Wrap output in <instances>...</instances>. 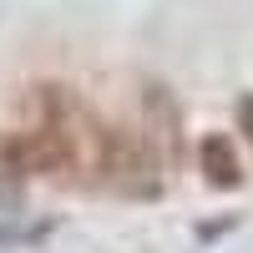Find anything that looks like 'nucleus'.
<instances>
[{"label":"nucleus","mask_w":253,"mask_h":253,"mask_svg":"<svg viewBox=\"0 0 253 253\" xmlns=\"http://www.w3.org/2000/svg\"><path fill=\"white\" fill-rule=\"evenodd\" d=\"M198 167H203V182L218 187V193H233V187L243 182L238 152L228 147V137H203V142H198Z\"/></svg>","instance_id":"f03ea898"},{"label":"nucleus","mask_w":253,"mask_h":253,"mask_svg":"<svg viewBox=\"0 0 253 253\" xmlns=\"http://www.w3.org/2000/svg\"><path fill=\"white\" fill-rule=\"evenodd\" d=\"M96 177L107 187H117L122 198H157L162 193V172H157V152H152V142H147V132L112 126Z\"/></svg>","instance_id":"f257e3e1"},{"label":"nucleus","mask_w":253,"mask_h":253,"mask_svg":"<svg viewBox=\"0 0 253 253\" xmlns=\"http://www.w3.org/2000/svg\"><path fill=\"white\" fill-rule=\"evenodd\" d=\"M238 132L248 137V147H253V96H243L238 101Z\"/></svg>","instance_id":"7ed1b4c3"}]
</instances>
